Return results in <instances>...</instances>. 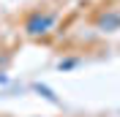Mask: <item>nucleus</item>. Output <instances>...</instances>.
Listing matches in <instances>:
<instances>
[{
  "instance_id": "obj_1",
  "label": "nucleus",
  "mask_w": 120,
  "mask_h": 117,
  "mask_svg": "<svg viewBox=\"0 0 120 117\" xmlns=\"http://www.w3.org/2000/svg\"><path fill=\"white\" fill-rule=\"evenodd\" d=\"M49 25H52V16H49V14H46V16H36V19L27 22V30H30V33H44Z\"/></svg>"
}]
</instances>
